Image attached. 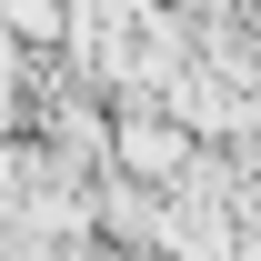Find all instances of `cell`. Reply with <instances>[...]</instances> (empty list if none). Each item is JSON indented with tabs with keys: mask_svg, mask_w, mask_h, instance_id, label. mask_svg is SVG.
I'll list each match as a JSON object with an SVG mask.
<instances>
[{
	"mask_svg": "<svg viewBox=\"0 0 261 261\" xmlns=\"http://www.w3.org/2000/svg\"><path fill=\"white\" fill-rule=\"evenodd\" d=\"M0 31L20 50H61L70 40V0H0Z\"/></svg>",
	"mask_w": 261,
	"mask_h": 261,
	"instance_id": "6da1fadb",
	"label": "cell"
}]
</instances>
